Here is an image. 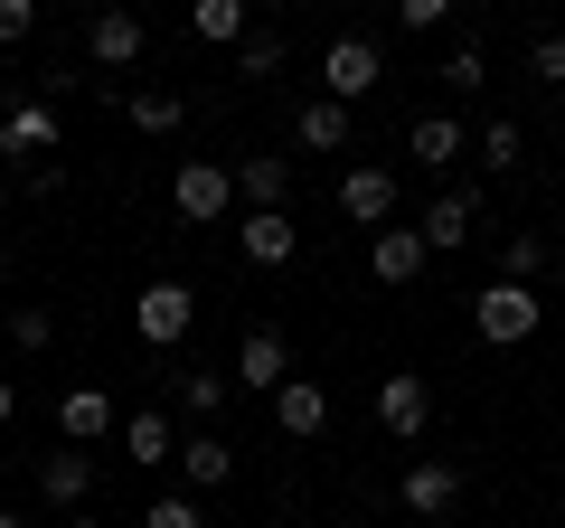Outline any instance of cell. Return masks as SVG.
<instances>
[{"label":"cell","instance_id":"14","mask_svg":"<svg viewBox=\"0 0 565 528\" xmlns=\"http://www.w3.org/2000/svg\"><path fill=\"white\" fill-rule=\"evenodd\" d=\"M226 180H236V208H245V218L292 199V161H282V151H236V161H226Z\"/></svg>","mask_w":565,"mask_h":528},{"label":"cell","instance_id":"28","mask_svg":"<svg viewBox=\"0 0 565 528\" xmlns=\"http://www.w3.org/2000/svg\"><path fill=\"white\" fill-rule=\"evenodd\" d=\"M434 85H444V95H481V85H490V57H481V39H471V47H444Z\"/></svg>","mask_w":565,"mask_h":528},{"label":"cell","instance_id":"38","mask_svg":"<svg viewBox=\"0 0 565 528\" xmlns=\"http://www.w3.org/2000/svg\"><path fill=\"white\" fill-rule=\"evenodd\" d=\"M0 284H10V245H0Z\"/></svg>","mask_w":565,"mask_h":528},{"label":"cell","instance_id":"24","mask_svg":"<svg viewBox=\"0 0 565 528\" xmlns=\"http://www.w3.org/2000/svg\"><path fill=\"white\" fill-rule=\"evenodd\" d=\"M537 274H546V236H537V226H509V236H500V284L537 293Z\"/></svg>","mask_w":565,"mask_h":528},{"label":"cell","instance_id":"4","mask_svg":"<svg viewBox=\"0 0 565 528\" xmlns=\"http://www.w3.org/2000/svg\"><path fill=\"white\" fill-rule=\"evenodd\" d=\"M226 208H236L226 161H180V170H170V218H180V226H217Z\"/></svg>","mask_w":565,"mask_h":528},{"label":"cell","instance_id":"15","mask_svg":"<svg viewBox=\"0 0 565 528\" xmlns=\"http://www.w3.org/2000/svg\"><path fill=\"white\" fill-rule=\"evenodd\" d=\"M236 236H245V264H255V274H282V264L302 255V226H292V208H255Z\"/></svg>","mask_w":565,"mask_h":528},{"label":"cell","instance_id":"3","mask_svg":"<svg viewBox=\"0 0 565 528\" xmlns=\"http://www.w3.org/2000/svg\"><path fill=\"white\" fill-rule=\"evenodd\" d=\"M396 509L405 519H452V509H462V463H452V453H415V463L396 472Z\"/></svg>","mask_w":565,"mask_h":528},{"label":"cell","instance_id":"40","mask_svg":"<svg viewBox=\"0 0 565 528\" xmlns=\"http://www.w3.org/2000/svg\"><path fill=\"white\" fill-rule=\"evenodd\" d=\"M0 218H10V189H0Z\"/></svg>","mask_w":565,"mask_h":528},{"label":"cell","instance_id":"7","mask_svg":"<svg viewBox=\"0 0 565 528\" xmlns=\"http://www.w3.org/2000/svg\"><path fill=\"white\" fill-rule=\"evenodd\" d=\"M367 406H377V425L396 434V444H424V425H434V387H424L415 368H386Z\"/></svg>","mask_w":565,"mask_h":528},{"label":"cell","instance_id":"22","mask_svg":"<svg viewBox=\"0 0 565 528\" xmlns=\"http://www.w3.org/2000/svg\"><path fill=\"white\" fill-rule=\"evenodd\" d=\"M349 133H359V114L330 104V95H311L302 114H292V142H302V151H349Z\"/></svg>","mask_w":565,"mask_h":528},{"label":"cell","instance_id":"27","mask_svg":"<svg viewBox=\"0 0 565 528\" xmlns=\"http://www.w3.org/2000/svg\"><path fill=\"white\" fill-rule=\"evenodd\" d=\"M471 151H481V170H490V180H509V170L527 161V133L500 114V123H481V142H471Z\"/></svg>","mask_w":565,"mask_h":528},{"label":"cell","instance_id":"11","mask_svg":"<svg viewBox=\"0 0 565 528\" xmlns=\"http://www.w3.org/2000/svg\"><path fill=\"white\" fill-rule=\"evenodd\" d=\"M57 434H66V444H85V453H95L104 434H122V415H114V387H104V378L66 387V397H57Z\"/></svg>","mask_w":565,"mask_h":528},{"label":"cell","instance_id":"8","mask_svg":"<svg viewBox=\"0 0 565 528\" xmlns=\"http://www.w3.org/2000/svg\"><path fill=\"white\" fill-rule=\"evenodd\" d=\"M292 378V340H282L274 321H255L236 340V368H226V387H245V397H274V387Z\"/></svg>","mask_w":565,"mask_h":528},{"label":"cell","instance_id":"17","mask_svg":"<svg viewBox=\"0 0 565 528\" xmlns=\"http://www.w3.org/2000/svg\"><path fill=\"white\" fill-rule=\"evenodd\" d=\"M170 463H180V482H189V490H226V482H236V444H226L217 425L180 434V453H170Z\"/></svg>","mask_w":565,"mask_h":528},{"label":"cell","instance_id":"33","mask_svg":"<svg viewBox=\"0 0 565 528\" xmlns=\"http://www.w3.org/2000/svg\"><path fill=\"white\" fill-rule=\"evenodd\" d=\"M39 29V0H0V47H20Z\"/></svg>","mask_w":565,"mask_h":528},{"label":"cell","instance_id":"39","mask_svg":"<svg viewBox=\"0 0 565 528\" xmlns=\"http://www.w3.org/2000/svg\"><path fill=\"white\" fill-rule=\"evenodd\" d=\"M0 528H20V509H0Z\"/></svg>","mask_w":565,"mask_h":528},{"label":"cell","instance_id":"37","mask_svg":"<svg viewBox=\"0 0 565 528\" xmlns=\"http://www.w3.org/2000/svg\"><path fill=\"white\" fill-rule=\"evenodd\" d=\"M546 264H556V274H565V236H556V255H546Z\"/></svg>","mask_w":565,"mask_h":528},{"label":"cell","instance_id":"29","mask_svg":"<svg viewBox=\"0 0 565 528\" xmlns=\"http://www.w3.org/2000/svg\"><path fill=\"white\" fill-rule=\"evenodd\" d=\"M236 76H245V85L282 76V29H245V47H236Z\"/></svg>","mask_w":565,"mask_h":528},{"label":"cell","instance_id":"36","mask_svg":"<svg viewBox=\"0 0 565 528\" xmlns=\"http://www.w3.org/2000/svg\"><path fill=\"white\" fill-rule=\"evenodd\" d=\"M66 528H104V519H95V509H66Z\"/></svg>","mask_w":565,"mask_h":528},{"label":"cell","instance_id":"2","mask_svg":"<svg viewBox=\"0 0 565 528\" xmlns=\"http://www.w3.org/2000/svg\"><path fill=\"white\" fill-rule=\"evenodd\" d=\"M189 321H199V293H189L180 274H161V284L132 293V340H141V349H180Z\"/></svg>","mask_w":565,"mask_h":528},{"label":"cell","instance_id":"16","mask_svg":"<svg viewBox=\"0 0 565 528\" xmlns=\"http://www.w3.org/2000/svg\"><path fill=\"white\" fill-rule=\"evenodd\" d=\"M340 208L367 226V236H377V226H396V170H386V161H359V170L340 180Z\"/></svg>","mask_w":565,"mask_h":528},{"label":"cell","instance_id":"6","mask_svg":"<svg viewBox=\"0 0 565 528\" xmlns=\"http://www.w3.org/2000/svg\"><path fill=\"white\" fill-rule=\"evenodd\" d=\"M481 180H471V189H444V199H434V208H424V218H415V236H424V255H462V245L471 236H481Z\"/></svg>","mask_w":565,"mask_h":528},{"label":"cell","instance_id":"12","mask_svg":"<svg viewBox=\"0 0 565 528\" xmlns=\"http://www.w3.org/2000/svg\"><path fill=\"white\" fill-rule=\"evenodd\" d=\"M141 47H151V29H141V10H95V20H85V57H95L104 76H122V66H141Z\"/></svg>","mask_w":565,"mask_h":528},{"label":"cell","instance_id":"23","mask_svg":"<svg viewBox=\"0 0 565 528\" xmlns=\"http://www.w3.org/2000/svg\"><path fill=\"white\" fill-rule=\"evenodd\" d=\"M226 397H236V387H226V368H180V415H189V425H217Z\"/></svg>","mask_w":565,"mask_h":528},{"label":"cell","instance_id":"30","mask_svg":"<svg viewBox=\"0 0 565 528\" xmlns=\"http://www.w3.org/2000/svg\"><path fill=\"white\" fill-rule=\"evenodd\" d=\"M527 76H537V85H565V29H537V39H527Z\"/></svg>","mask_w":565,"mask_h":528},{"label":"cell","instance_id":"20","mask_svg":"<svg viewBox=\"0 0 565 528\" xmlns=\"http://www.w3.org/2000/svg\"><path fill=\"white\" fill-rule=\"evenodd\" d=\"M122 463H141V472H161L170 453H180V434H170V406H141V415H122Z\"/></svg>","mask_w":565,"mask_h":528},{"label":"cell","instance_id":"1","mask_svg":"<svg viewBox=\"0 0 565 528\" xmlns=\"http://www.w3.org/2000/svg\"><path fill=\"white\" fill-rule=\"evenodd\" d=\"M537 330H546V293L500 284V274H490V284L471 293V340H490V349H519V340H537Z\"/></svg>","mask_w":565,"mask_h":528},{"label":"cell","instance_id":"13","mask_svg":"<svg viewBox=\"0 0 565 528\" xmlns=\"http://www.w3.org/2000/svg\"><path fill=\"white\" fill-rule=\"evenodd\" d=\"M274 425H282V444H321L330 434V387L321 378H282L274 387Z\"/></svg>","mask_w":565,"mask_h":528},{"label":"cell","instance_id":"31","mask_svg":"<svg viewBox=\"0 0 565 528\" xmlns=\"http://www.w3.org/2000/svg\"><path fill=\"white\" fill-rule=\"evenodd\" d=\"M141 528H207V519H199V500H189V490H161V500L141 509Z\"/></svg>","mask_w":565,"mask_h":528},{"label":"cell","instance_id":"25","mask_svg":"<svg viewBox=\"0 0 565 528\" xmlns=\"http://www.w3.org/2000/svg\"><path fill=\"white\" fill-rule=\"evenodd\" d=\"M0 340L20 349V359H39V349L57 340V311H47V303H20V311H0Z\"/></svg>","mask_w":565,"mask_h":528},{"label":"cell","instance_id":"9","mask_svg":"<svg viewBox=\"0 0 565 528\" xmlns=\"http://www.w3.org/2000/svg\"><path fill=\"white\" fill-rule=\"evenodd\" d=\"M57 142H66L57 104L20 95V104H10V114H0V151H10V161H57Z\"/></svg>","mask_w":565,"mask_h":528},{"label":"cell","instance_id":"34","mask_svg":"<svg viewBox=\"0 0 565 528\" xmlns=\"http://www.w3.org/2000/svg\"><path fill=\"white\" fill-rule=\"evenodd\" d=\"M66 189V161H29V199H57Z\"/></svg>","mask_w":565,"mask_h":528},{"label":"cell","instance_id":"19","mask_svg":"<svg viewBox=\"0 0 565 528\" xmlns=\"http://www.w3.org/2000/svg\"><path fill=\"white\" fill-rule=\"evenodd\" d=\"M39 490H47L57 509H85V500H95V453H85V444H57V453L39 463Z\"/></svg>","mask_w":565,"mask_h":528},{"label":"cell","instance_id":"26","mask_svg":"<svg viewBox=\"0 0 565 528\" xmlns=\"http://www.w3.org/2000/svg\"><path fill=\"white\" fill-rule=\"evenodd\" d=\"M189 29L207 47H245V0H189Z\"/></svg>","mask_w":565,"mask_h":528},{"label":"cell","instance_id":"18","mask_svg":"<svg viewBox=\"0 0 565 528\" xmlns=\"http://www.w3.org/2000/svg\"><path fill=\"white\" fill-rule=\"evenodd\" d=\"M462 151H471V123L462 114H424L415 133H405V161H415V170H452Z\"/></svg>","mask_w":565,"mask_h":528},{"label":"cell","instance_id":"21","mask_svg":"<svg viewBox=\"0 0 565 528\" xmlns=\"http://www.w3.org/2000/svg\"><path fill=\"white\" fill-rule=\"evenodd\" d=\"M122 123L151 133V142H170V133L189 123V104H180V85H132V95H122Z\"/></svg>","mask_w":565,"mask_h":528},{"label":"cell","instance_id":"32","mask_svg":"<svg viewBox=\"0 0 565 528\" xmlns=\"http://www.w3.org/2000/svg\"><path fill=\"white\" fill-rule=\"evenodd\" d=\"M444 20H452V0H396V29H415V39H434Z\"/></svg>","mask_w":565,"mask_h":528},{"label":"cell","instance_id":"35","mask_svg":"<svg viewBox=\"0 0 565 528\" xmlns=\"http://www.w3.org/2000/svg\"><path fill=\"white\" fill-rule=\"evenodd\" d=\"M10 415H20V387H10V378H0V425H10Z\"/></svg>","mask_w":565,"mask_h":528},{"label":"cell","instance_id":"5","mask_svg":"<svg viewBox=\"0 0 565 528\" xmlns=\"http://www.w3.org/2000/svg\"><path fill=\"white\" fill-rule=\"evenodd\" d=\"M377 85H386L377 39H330V47H321V95H330V104H359V95H377Z\"/></svg>","mask_w":565,"mask_h":528},{"label":"cell","instance_id":"10","mask_svg":"<svg viewBox=\"0 0 565 528\" xmlns=\"http://www.w3.org/2000/svg\"><path fill=\"white\" fill-rule=\"evenodd\" d=\"M367 274H377L386 293H415L424 274H434V255H424L415 226H377V236H367Z\"/></svg>","mask_w":565,"mask_h":528}]
</instances>
